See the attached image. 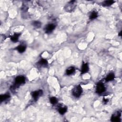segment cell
<instances>
[{"label":"cell","mask_w":122,"mask_h":122,"mask_svg":"<svg viewBox=\"0 0 122 122\" xmlns=\"http://www.w3.org/2000/svg\"><path fill=\"white\" fill-rule=\"evenodd\" d=\"M25 78L22 75H19L17 76L14 80V84L10 88L11 91H14L16 88L18 87L19 86L23 84L25 82Z\"/></svg>","instance_id":"6da1fadb"},{"label":"cell","mask_w":122,"mask_h":122,"mask_svg":"<svg viewBox=\"0 0 122 122\" xmlns=\"http://www.w3.org/2000/svg\"><path fill=\"white\" fill-rule=\"evenodd\" d=\"M82 93V89L80 85L75 86L72 90V94L75 98H79Z\"/></svg>","instance_id":"7a4b0ae2"},{"label":"cell","mask_w":122,"mask_h":122,"mask_svg":"<svg viewBox=\"0 0 122 122\" xmlns=\"http://www.w3.org/2000/svg\"><path fill=\"white\" fill-rule=\"evenodd\" d=\"M75 1H71L68 4L66 5L64 7L65 10L67 12H71L76 7V3Z\"/></svg>","instance_id":"3957f363"},{"label":"cell","mask_w":122,"mask_h":122,"mask_svg":"<svg viewBox=\"0 0 122 122\" xmlns=\"http://www.w3.org/2000/svg\"><path fill=\"white\" fill-rule=\"evenodd\" d=\"M106 90L104 84L101 82H99L96 84V92L99 94H101L104 92Z\"/></svg>","instance_id":"277c9868"},{"label":"cell","mask_w":122,"mask_h":122,"mask_svg":"<svg viewBox=\"0 0 122 122\" xmlns=\"http://www.w3.org/2000/svg\"><path fill=\"white\" fill-rule=\"evenodd\" d=\"M55 25L53 23H49L45 26L44 28L45 32L47 34L51 33L55 28Z\"/></svg>","instance_id":"5b68a950"},{"label":"cell","mask_w":122,"mask_h":122,"mask_svg":"<svg viewBox=\"0 0 122 122\" xmlns=\"http://www.w3.org/2000/svg\"><path fill=\"white\" fill-rule=\"evenodd\" d=\"M121 112H117L113 114L111 117V121L113 122H119L121 121Z\"/></svg>","instance_id":"8992f818"},{"label":"cell","mask_w":122,"mask_h":122,"mask_svg":"<svg viewBox=\"0 0 122 122\" xmlns=\"http://www.w3.org/2000/svg\"><path fill=\"white\" fill-rule=\"evenodd\" d=\"M43 94V91L41 90H39L31 92V96L34 100L36 101Z\"/></svg>","instance_id":"52a82bcc"},{"label":"cell","mask_w":122,"mask_h":122,"mask_svg":"<svg viewBox=\"0 0 122 122\" xmlns=\"http://www.w3.org/2000/svg\"><path fill=\"white\" fill-rule=\"evenodd\" d=\"M26 48H27V46H26V44L21 43V44L19 45L17 47H16L15 48V49L16 50H17L19 52L21 53L24 52L25 51Z\"/></svg>","instance_id":"ba28073f"},{"label":"cell","mask_w":122,"mask_h":122,"mask_svg":"<svg viewBox=\"0 0 122 122\" xmlns=\"http://www.w3.org/2000/svg\"><path fill=\"white\" fill-rule=\"evenodd\" d=\"M38 65L42 67H47L48 65V62L46 59L42 58L38 62Z\"/></svg>","instance_id":"9c48e42d"},{"label":"cell","mask_w":122,"mask_h":122,"mask_svg":"<svg viewBox=\"0 0 122 122\" xmlns=\"http://www.w3.org/2000/svg\"><path fill=\"white\" fill-rule=\"evenodd\" d=\"M89 70L88 63H83L81 68V74H85L87 73Z\"/></svg>","instance_id":"30bf717a"},{"label":"cell","mask_w":122,"mask_h":122,"mask_svg":"<svg viewBox=\"0 0 122 122\" xmlns=\"http://www.w3.org/2000/svg\"><path fill=\"white\" fill-rule=\"evenodd\" d=\"M20 33H14V34L11 35L10 38V40L13 41V42H16L18 41L19 37L20 36Z\"/></svg>","instance_id":"8fae6325"},{"label":"cell","mask_w":122,"mask_h":122,"mask_svg":"<svg viewBox=\"0 0 122 122\" xmlns=\"http://www.w3.org/2000/svg\"><path fill=\"white\" fill-rule=\"evenodd\" d=\"M58 111L60 114L63 115L64 114H65L66 112L67 111V107H66L65 106L60 105L58 107Z\"/></svg>","instance_id":"7c38bea8"},{"label":"cell","mask_w":122,"mask_h":122,"mask_svg":"<svg viewBox=\"0 0 122 122\" xmlns=\"http://www.w3.org/2000/svg\"><path fill=\"white\" fill-rule=\"evenodd\" d=\"M114 77H115L114 74L113 72H110L107 75V76L105 79V80L107 82L113 80L114 79Z\"/></svg>","instance_id":"4fadbf2b"},{"label":"cell","mask_w":122,"mask_h":122,"mask_svg":"<svg viewBox=\"0 0 122 122\" xmlns=\"http://www.w3.org/2000/svg\"><path fill=\"white\" fill-rule=\"evenodd\" d=\"M10 96L9 93H5L3 94H1L0 95V102H2L5 101L9 99L10 98Z\"/></svg>","instance_id":"5bb4252c"},{"label":"cell","mask_w":122,"mask_h":122,"mask_svg":"<svg viewBox=\"0 0 122 122\" xmlns=\"http://www.w3.org/2000/svg\"><path fill=\"white\" fill-rule=\"evenodd\" d=\"M75 71V69L74 67L71 66L69 68H68L66 70V74L67 75H71Z\"/></svg>","instance_id":"9a60e30c"},{"label":"cell","mask_w":122,"mask_h":122,"mask_svg":"<svg viewBox=\"0 0 122 122\" xmlns=\"http://www.w3.org/2000/svg\"><path fill=\"white\" fill-rule=\"evenodd\" d=\"M115 1L114 0H105L102 2V5L104 7H108L112 4H113Z\"/></svg>","instance_id":"2e32d148"},{"label":"cell","mask_w":122,"mask_h":122,"mask_svg":"<svg viewBox=\"0 0 122 122\" xmlns=\"http://www.w3.org/2000/svg\"><path fill=\"white\" fill-rule=\"evenodd\" d=\"M98 16V12L95 10L92 11L89 15V19L90 20H93L97 18Z\"/></svg>","instance_id":"e0dca14e"},{"label":"cell","mask_w":122,"mask_h":122,"mask_svg":"<svg viewBox=\"0 0 122 122\" xmlns=\"http://www.w3.org/2000/svg\"><path fill=\"white\" fill-rule=\"evenodd\" d=\"M33 26L36 28H40L41 26V23L39 21H34L32 22Z\"/></svg>","instance_id":"ac0fdd59"},{"label":"cell","mask_w":122,"mask_h":122,"mask_svg":"<svg viewBox=\"0 0 122 122\" xmlns=\"http://www.w3.org/2000/svg\"><path fill=\"white\" fill-rule=\"evenodd\" d=\"M50 101L51 103L53 105H55L58 102V99L55 97H51V98H50Z\"/></svg>","instance_id":"d6986e66"},{"label":"cell","mask_w":122,"mask_h":122,"mask_svg":"<svg viewBox=\"0 0 122 122\" xmlns=\"http://www.w3.org/2000/svg\"><path fill=\"white\" fill-rule=\"evenodd\" d=\"M108 101H109V100H108V99H105V98H104L103 100V102L104 103H107V102H108Z\"/></svg>","instance_id":"ffe728a7"},{"label":"cell","mask_w":122,"mask_h":122,"mask_svg":"<svg viewBox=\"0 0 122 122\" xmlns=\"http://www.w3.org/2000/svg\"><path fill=\"white\" fill-rule=\"evenodd\" d=\"M121 33H122V31H120V32L119 33V35H119V36H121V35H121Z\"/></svg>","instance_id":"44dd1931"}]
</instances>
